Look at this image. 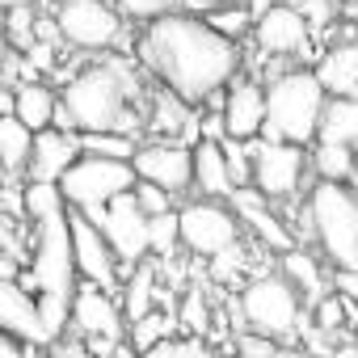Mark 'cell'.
<instances>
[{
  "instance_id": "obj_1",
  "label": "cell",
  "mask_w": 358,
  "mask_h": 358,
  "mask_svg": "<svg viewBox=\"0 0 358 358\" xmlns=\"http://www.w3.org/2000/svg\"><path fill=\"white\" fill-rule=\"evenodd\" d=\"M139 59L164 89L186 97L190 106H203L236 80L241 43L220 34L199 13L169 9L148 22V30L139 38Z\"/></svg>"
},
{
  "instance_id": "obj_2",
  "label": "cell",
  "mask_w": 358,
  "mask_h": 358,
  "mask_svg": "<svg viewBox=\"0 0 358 358\" xmlns=\"http://www.w3.org/2000/svg\"><path fill=\"white\" fill-rule=\"evenodd\" d=\"M26 215L34 232V253L30 266L17 274L22 287H30L43 299V316L51 337H64L72 324V303H76V245H72V203L64 199L59 186L30 182L26 186Z\"/></svg>"
},
{
  "instance_id": "obj_3",
  "label": "cell",
  "mask_w": 358,
  "mask_h": 358,
  "mask_svg": "<svg viewBox=\"0 0 358 358\" xmlns=\"http://www.w3.org/2000/svg\"><path fill=\"white\" fill-rule=\"evenodd\" d=\"M59 101L68 106V114L76 118V131H139L143 118L131 101H139V76L122 64V59H97L89 68H80Z\"/></svg>"
},
{
  "instance_id": "obj_4",
  "label": "cell",
  "mask_w": 358,
  "mask_h": 358,
  "mask_svg": "<svg viewBox=\"0 0 358 358\" xmlns=\"http://www.w3.org/2000/svg\"><path fill=\"white\" fill-rule=\"evenodd\" d=\"M329 110V89L320 85L316 68H291L278 72L266 89V139H291V143H316L320 122Z\"/></svg>"
},
{
  "instance_id": "obj_5",
  "label": "cell",
  "mask_w": 358,
  "mask_h": 358,
  "mask_svg": "<svg viewBox=\"0 0 358 358\" xmlns=\"http://www.w3.org/2000/svg\"><path fill=\"white\" fill-rule=\"evenodd\" d=\"M308 224L333 270H358V190L350 182H316Z\"/></svg>"
},
{
  "instance_id": "obj_6",
  "label": "cell",
  "mask_w": 358,
  "mask_h": 358,
  "mask_svg": "<svg viewBox=\"0 0 358 358\" xmlns=\"http://www.w3.org/2000/svg\"><path fill=\"white\" fill-rule=\"evenodd\" d=\"M303 291L278 270V274H257L245 282L241 291V320L253 329V333H266L274 341H287L299 333L303 324Z\"/></svg>"
},
{
  "instance_id": "obj_7",
  "label": "cell",
  "mask_w": 358,
  "mask_h": 358,
  "mask_svg": "<svg viewBox=\"0 0 358 358\" xmlns=\"http://www.w3.org/2000/svg\"><path fill=\"white\" fill-rule=\"evenodd\" d=\"M139 186V173H135V160H114V156H80L68 173H64V199L80 211H93V207H106L114 203L118 194H131Z\"/></svg>"
},
{
  "instance_id": "obj_8",
  "label": "cell",
  "mask_w": 358,
  "mask_h": 358,
  "mask_svg": "<svg viewBox=\"0 0 358 358\" xmlns=\"http://www.w3.org/2000/svg\"><path fill=\"white\" fill-rule=\"evenodd\" d=\"M55 22L64 30V43L76 51H114L122 47V13L114 0H59Z\"/></svg>"
},
{
  "instance_id": "obj_9",
  "label": "cell",
  "mask_w": 358,
  "mask_h": 358,
  "mask_svg": "<svg viewBox=\"0 0 358 358\" xmlns=\"http://www.w3.org/2000/svg\"><path fill=\"white\" fill-rule=\"evenodd\" d=\"M127 312L110 299L106 287H93L85 282L76 291V303H72V333L85 337L89 354L93 358H114L118 341H127Z\"/></svg>"
},
{
  "instance_id": "obj_10",
  "label": "cell",
  "mask_w": 358,
  "mask_h": 358,
  "mask_svg": "<svg viewBox=\"0 0 358 358\" xmlns=\"http://www.w3.org/2000/svg\"><path fill=\"white\" fill-rule=\"evenodd\" d=\"M241 241V215L228 199H194L182 207V245L190 257L211 262L228 245Z\"/></svg>"
},
{
  "instance_id": "obj_11",
  "label": "cell",
  "mask_w": 358,
  "mask_h": 358,
  "mask_svg": "<svg viewBox=\"0 0 358 358\" xmlns=\"http://www.w3.org/2000/svg\"><path fill=\"white\" fill-rule=\"evenodd\" d=\"M85 215L110 236V245L118 249L122 266H139L143 257H152V215L143 211V203H139L135 190L131 194H118L114 203L93 207Z\"/></svg>"
},
{
  "instance_id": "obj_12",
  "label": "cell",
  "mask_w": 358,
  "mask_h": 358,
  "mask_svg": "<svg viewBox=\"0 0 358 358\" xmlns=\"http://www.w3.org/2000/svg\"><path fill=\"white\" fill-rule=\"evenodd\" d=\"M303 164H308V152L303 143H291V139H253V186L270 199V203H282L299 190L303 182Z\"/></svg>"
},
{
  "instance_id": "obj_13",
  "label": "cell",
  "mask_w": 358,
  "mask_h": 358,
  "mask_svg": "<svg viewBox=\"0 0 358 358\" xmlns=\"http://www.w3.org/2000/svg\"><path fill=\"white\" fill-rule=\"evenodd\" d=\"M135 173H139V182H156V186H164L169 194L182 199V194L194 186V148L182 143V139H152V143H139V152H135Z\"/></svg>"
},
{
  "instance_id": "obj_14",
  "label": "cell",
  "mask_w": 358,
  "mask_h": 358,
  "mask_svg": "<svg viewBox=\"0 0 358 358\" xmlns=\"http://www.w3.org/2000/svg\"><path fill=\"white\" fill-rule=\"evenodd\" d=\"M72 245H76V270H80V278L93 282V287L114 291V287H118V266H122V257H118V249L110 245V236H106L80 207H72Z\"/></svg>"
},
{
  "instance_id": "obj_15",
  "label": "cell",
  "mask_w": 358,
  "mask_h": 358,
  "mask_svg": "<svg viewBox=\"0 0 358 358\" xmlns=\"http://www.w3.org/2000/svg\"><path fill=\"white\" fill-rule=\"evenodd\" d=\"M0 324H5V333L22 337L30 350L55 341L47 329V316H43V299L30 287H22L17 278H0Z\"/></svg>"
},
{
  "instance_id": "obj_16",
  "label": "cell",
  "mask_w": 358,
  "mask_h": 358,
  "mask_svg": "<svg viewBox=\"0 0 358 358\" xmlns=\"http://www.w3.org/2000/svg\"><path fill=\"white\" fill-rule=\"evenodd\" d=\"M85 156L80 148V131H59V127H47L34 135V156H30V169L26 177L30 182H47V186H59L64 173Z\"/></svg>"
},
{
  "instance_id": "obj_17",
  "label": "cell",
  "mask_w": 358,
  "mask_h": 358,
  "mask_svg": "<svg viewBox=\"0 0 358 358\" xmlns=\"http://www.w3.org/2000/svg\"><path fill=\"white\" fill-rule=\"evenodd\" d=\"M253 38H257V47L266 55H299L308 47V38H312V26H308L299 5H274V9H266L257 17Z\"/></svg>"
},
{
  "instance_id": "obj_18",
  "label": "cell",
  "mask_w": 358,
  "mask_h": 358,
  "mask_svg": "<svg viewBox=\"0 0 358 358\" xmlns=\"http://www.w3.org/2000/svg\"><path fill=\"white\" fill-rule=\"evenodd\" d=\"M232 207H236V215H241V224L266 245V249H274V253H287V249H295V236L287 232V224L270 211V199L257 190V186H241L232 199H228Z\"/></svg>"
},
{
  "instance_id": "obj_19",
  "label": "cell",
  "mask_w": 358,
  "mask_h": 358,
  "mask_svg": "<svg viewBox=\"0 0 358 358\" xmlns=\"http://www.w3.org/2000/svg\"><path fill=\"white\" fill-rule=\"evenodd\" d=\"M228 139H257L266 131V89L257 80H232L224 97Z\"/></svg>"
},
{
  "instance_id": "obj_20",
  "label": "cell",
  "mask_w": 358,
  "mask_h": 358,
  "mask_svg": "<svg viewBox=\"0 0 358 358\" xmlns=\"http://www.w3.org/2000/svg\"><path fill=\"white\" fill-rule=\"evenodd\" d=\"M194 190H199V199H232L236 194V177H232L224 139L194 143Z\"/></svg>"
},
{
  "instance_id": "obj_21",
  "label": "cell",
  "mask_w": 358,
  "mask_h": 358,
  "mask_svg": "<svg viewBox=\"0 0 358 358\" xmlns=\"http://www.w3.org/2000/svg\"><path fill=\"white\" fill-rule=\"evenodd\" d=\"M148 131L156 139H190L194 135V114H190V101L186 97H177L173 89H156L148 97Z\"/></svg>"
},
{
  "instance_id": "obj_22",
  "label": "cell",
  "mask_w": 358,
  "mask_h": 358,
  "mask_svg": "<svg viewBox=\"0 0 358 358\" xmlns=\"http://www.w3.org/2000/svg\"><path fill=\"white\" fill-rule=\"evenodd\" d=\"M316 76L329 89V97H358V43H341L324 51L316 64Z\"/></svg>"
},
{
  "instance_id": "obj_23",
  "label": "cell",
  "mask_w": 358,
  "mask_h": 358,
  "mask_svg": "<svg viewBox=\"0 0 358 358\" xmlns=\"http://www.w3.org/2000/svg\"><path fill=\"white\" fill-rule=\"evenodd\" d=\"M55 110H59V97H55L47 85H38V80H22V85L13 89V114H17L30 131H47V127H55Z\"/></svg>"
},
{
  "instance_id": "obj_24",
  "label": "cell",
  "mask_w": 358,
  "mask_h": 358,
  "mask_svg": "<svg viewBox=\"0 0 358 358\" xmlns=\"http://www.w3.org/2000/svg\"><path fill=\"white\" fill-rule=\"evenodd\" d=\"M34 135L17 114H5L0 118V160H5V173L17 177L30 169V156H34Z\"/></svg>"
},
{
  "instance_id": "obj_25",
  "label": "cell",
  "mask_w": 358,
  "mask_h": 358,
  "mask_svg": "<svg viewBox=\"0 0 358 358\" xmlns=\"http://www.w3.org/2000/svg\"><path fill=\"white\" fill-rule=\"evenodd\" d=\"M278 270L303 291V299L308 303H316V299H324L329 291H333V278H324L320 274V266H316V257L312 253H303V249H287L282 253V262H278Z\"/></svg>"
},
{
  "instance_id": "obj_26",
  "label": "cell",
  "mask_w": 358,
  "mask_h": 358,
  "mask_svg": "<svg viewBox=\"0 0 358 358\" xmlns=\"http://www.w3.org/2000/svg\"><path fill=\"white\" fill-rule=\"evenodd\" d=\"M312 169H316L320 182H354L358 177V152L345 148V143L316 139L312 143Z\"/></svg>"
},
{
  "instance_id": "obj_27",
  "label": "cell",
  "mask_w": 358,
  "mask_h": 358,
  "mask_svg": "<svg viewBox=\"0 0 358 358\" xmlns=\"http://www.w3.org/2000/svg\"><path fill=\"white\" fill-rule=\"evenodd\" d=\"M177 329H182V316H177V312H169V308H152L148 316L131 320V329H127V341H131L139 354H148L152 345H160V341L177 337Z\"/></svg>"
},
{
  "instance_id": "obj_28",
  "label": "cell",
  "mask_w": 358,
  "mask_h": 358,
  "mask_svg": "<svg viewBox=\"0 0 358 358\" xmlns=\"http://www.w3.org/2000/svg\"><path fill=\"white\" fill-rule=\"evenodd\" d=\"M320 139L329 143H345L358 152V97H329L324 122H320Z\"/></svg>"
},
{
  "instance_id": "obj_29",
  "label": "cell",
  "mask_w": 358,
  "mask_h": 358,
  "mask_svg": "<svg viewBox=\"0 0 358 358\" xmlns=\"http://www.w3.org/2000/svg\"><path fill=\"white\" fill-rule=\"evenodd\" d=\"M156 266L152 262H139L135 266V274L127 278V287H122V312H127V324L131 320H139V316H148L152 308H156Z\"/></svg>"
},
{
  "instance_id": "obj_30",
  "label": "cell",
  "mask_w": 358,
  "mask_h": 358,
  "mask_svg": "<svg viewBox=\"0 0 358 358\" xmlns=\"http://www.w3.org/2000/svg\"><path fill=\"white\" fill-rule=\"evenodd\" d=\"M80 148L89 156H114V160H135L139 152L131 131H80Z\"/></svg>"
},
{
  "instance_id": "obj_31",
  "label": "cell",
  "mask_w": 358,
  "mask_h": 358,
  "mask_svg": "<svg viewBox=\"0 0 358 358\" xmlns=\"http://www.w3.org/2000/svg\"><path fill=\"white\" fill-rule=\"evenodd\" d=\"M186 245H182V211H164V215H152V257L164 262V257H177Z\"/></svg>"
},
{
  "instance_id": "obj_32",
  "label": "cell",
  "mask_w": 358,
  "mask_h": 358,
  "mask_svg": "<svg viewBox=\"0 0 358 358\" xmlns=\"http://www.w3.org/2000/svg\"><path fill=\"white\" fill-rule=\"evenodd\" d=\"M207 22H211L220 34H228V38H236V43H241V38L257 26V13H253L249 5H220V9H211V13H207Z\"/></svg>"
},
{
  "instance_id": "obj_33",
  "label": "cell",
  "mask_w": 358,
  "mask_h": 358,
  "mask_svg": "<svg viewBox=\"0 0 358 358\" xmlns=\"http://www.w3.org/2000/svg\"><path fill=\"white\" fill-rule=\"evenodd\" d=\"M9 47L22 51V55L38 47V13H34V5L9 9Z\"/></svg>"
},
{
  "instance_id": "obj_34",
  "label": "cell",
  "mask_w": 358,
  "mask_h": 358,
  "mask_svg": "<svg viewBox=\"0 0 358 358\" xmlns=\"http://www.w3.org/2000/svg\"><path fill=\"white\" fill-rule=\"evenodd\" d=\"M182 333H207V320H211V308H207V295H203V287L199 282H190L186 287V295H182Z\"/></svg>"
},
{
  "instance_id": "obj_35",
  "label": "cell",
  "mask_w": 358,
  "mask_h": 358,
  "mask_svg": "<svg viewBox=\"0 0 358 358\" xmlns=\"http://www.w3.org/2000/svg\"><path fill=\"white\" fill-rule=\"evenodd\" d=\"M354 303H358V299H345V295L329 291L324 299H316V303H312V308H316V312H312V324H316V329H324V333H337V329L345 324V316H350V308H354Z\"/></svg>"
},
{
  "instance_id": "obj_36",
  "label": "cell",
  "mask_w": 358,
  "mask_h": 358,
  "mask_svg": "<svg viewBox=\"0 0 358 358\" xmlns=\"http://www.w3.org/2000/svg\"><path fill=\"white\" fill-rule=\"evenodd\" d=\"M245 266H249V253H245V245L236 241V245H228L224 253H215V257H211V278H215V282H224V287H232V282H241Z\"/></svg>"
},
{
  "instance_id": "obj_37",
  "label": "cell",
  "mask_w": 358,
  "mask_h": 358,
  "mask_svg": "<svg viewBox=\"0 0 358 358\" xmlns=\"http://www.w3.org/2000/svg\"><path fill=\"white\" fill-rule=\"evenodd\" d=\"M135 194H139V203H143L148 215H164V211H173V199H177V194H169V190L156 186V182H139Z\"/></svg>"
},
{
  "instance_id": "obj_38",
  "label": "cell",
  "mask_w": 358,
  "mask_h": 358,
  "mask_svg": "<svg viewBox=\"0 0 358 358\" xmlns=\"http://www.w3.org/2000/svg\"><path fill=\"white\" fill-rule=\"evenodd\" d=\"M114 5L122 9V13H131V17H160V13H169V5L173 0H114Z\"/></svg>"
},
{
  "instance_id": "obj_39",
  "label": "cell",
  "mask_w": 358,
  "mask_h": 358,
  "mask_svg": "<svg viewBox=\"0 0 358 358\" xmlns=\"http://www.w3.org/2000/svg\"><path fill=\"white\" fill-rule=\"evenodd\" d=\"M177 358H220L199 333H182V337H177Z\"/></svg>"
},
{
  "instance_id": "obj_40",
  "label": "cell",
  "mask_w": 358,
  "mask_h": 358,
  "mask_svg": "<svg viewBox=\"0 0 358 358\" xmlns=\"http://www.w3.org/2000/svg\"><path fill=\"white\" fill-rule=\"evenodd\" d=\"M333 291L345 295V299H358V270H333Z\"/></svg>"
},
{
  "instance_id": "obj_41",
  "label": "cell",
  "mask_w": 358,
  "mask_h": 358,
  "mask_svg": "<svg viewBox=\"0 0 358 358\" xmlns=\"http://www.w3.org/2000/svg\"><path fill=\"white\" fill-rule=\"evenodd\" d=\"M47 350H51V358H93L89 345H80V341H64V337H55Z\"/></svg>"
},
{
  "instance_id": "obj_42",
  "label": "cell",
  "mask_w": 358,
  "mask_h": 358,
  "mask_svg": "<svg viewBox=\"0 0 358 358\" xmlns=\"http://www.w3.org/2000/svg\"><path fill=\"white\" fill-rule=\"evenodd\" d=\"M236 358H245V354H236ZM257 358H316L312 350H291V345H274L270 354H257Z\"/></svg>"
},
{
  "instance_id": "obj_43",
  "label": "cell",
  "mask_w": 358,
  "mask_h": 358,
  "mask_svg": "<svg viewBox=\"0 0 358 358\" xmlns=\"http://www.w3.org/2000/svg\"><path fill=\"white\" fill-rule=\"evenodd\" d=\"M139 358H177V337H169V341L152 345V350H148V354H139Z\"/></svg>"
},
{
  "instance_id": "obj_44",
  "label": "cell",
  "mask_w": 358,
  "mask_h": 358,
  "mask_svg": "<svg viewBox=\"0 0 358 358\" xmlns=\"http://www.w3.org/2000/svg\"><path fill=\"white\" fill-rule=\"evenodd\" d=\"M17 341H22V337H13V333H9L5 341H0V358H22V350H17Z\"/></svg>"
},
{
  "instance_id": "obj_45",
  "label": "cell",
  "mask_w": 358,
  "mask_h": 358,
  "mask_svg": "<svg viewBox=\"0 0 358 358\" xmlns=\"http://www.w3.org/2000/svg\"><path fill=\"white\" fill-rule=\"evenodd\" d=\"M114 358H139V350H135L131 341H118V350H114Z\"/></svg>"
},
{
  "instance_id": "obj_46",
  "label": "cell",
  "mask_w": 358,
  "mask_h": 358,
  "mask_svg": "<svg viewBox=\"0 0 358 358\" xmlns=\"http://www.w3.org/2000/svg\"><path fill=\"white\" fill-rule=\"evenodd\" d=\"M0 5H5V13H9V9H26V5H34V0H0Z\"/></svg>"
},
{
  "instance_id": "obj_47",
  "label": "cell",
  "mask_w": 358,
  "mask_h": 358,
  "mask_svg": "<svg viewBox=\"0 0 358 358\" xmlns=\"http://www.w3.org/2000/svg\"><path fill=\"white\" fill-rule=\"evenodd\" d=\"M354 337H358V333H354Z\"/></svg>"
}]
</instances>
